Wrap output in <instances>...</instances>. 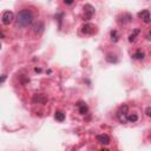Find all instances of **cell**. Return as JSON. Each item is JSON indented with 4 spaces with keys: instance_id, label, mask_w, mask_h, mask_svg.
Listing matches in <instances>:
<instances>
[{
    "instance_id": "4fadbf2b",
    "label": "cell",
    "mask_w": 151,
    "mask_h": 151,
    "mask_svg": "<svg viewBox=\"0 0 151 151\" xmlns=\"http://www.w3.org/2000/svg\"><path fill=\"white\" fill-rule=\"evenodd\" d=\"M5 80H6V76H1V77H0V84L4 83Z\"/></svg>"
},
{
    "instance_id": "7a4b0ae2",
    "label": "cell",
    "mask_w": 151,
    "mask_h": 151,
    "mask_svg": "<svg viewBox=\"0 0 151 151\" xmlns=\"http://www.w3.org/2000/svg\"><path fill=\"white\" fill-rule=\"evenodd\" d=\"M13 19H14L13 12H11V11L4 12V14H3V23H4L5 25H9V24L13 21Z\"/></svg>"
},
{
    "instance_id": "e0dca14e",
    "label": "cell",
    "mask_w": 151,
    "mask_h": 151,
    "mask_svg": "<svg viewBox=\"0 0 151 151\" xmlns=\"http://www.w3.org/2000/svg\"><path fill=\"white\" fill-rule=\"evenodd\" d=\"M0 48H1V44H0Z\"/></svg>"
},
{
    "instance_id": "ba28073f",
    "label": "cell",
    "mask_w": 151,
    "mask_h": 151,
    "mask_svg": "<svg viewBox=\"0 0 151 151\" xmlns=\"http://www.w3.org/2000/svg\"><path fill=\"white\" fill-rule=\"evenodd\" d=\"M126 120H129V122H132V123H135V122H137V120H138V116H137L136 113L129 115V116H128V118H126Z\"/></svg>"
},
{
    "instance_id": "277c9868",
    "label": "cell",
    "mask_w": 151,
    "mask_h": 151,
    "mask_svg": "<svg viewBox=\"0 0 151 151\" xmlns=\"http://www.w3.org/2000/svg\"><path fill=\"white\" fill-rule=\"evenodd\" d=\"M97 140H98L99 143L104 144V145H107V144L110 143V137H109L107 135H105V134H103V135H98V136H97Z\"/></svg>"
},
{
    "instance_id": "9a60e30c",
    "label": "cell",
    "mask_w": 151,
    "mask_h": 151,
    "mask_svg": "<svg viewBox=\"0 0 151 151\" xmlns=\"http://www.w3.org/2000/svg\"><path fill=\"white\" fill-rule=\"evenodd\" d=\"M64 3H65V4H67V5H71V4H73V1H66V0H65Z\"/></svg>"
},
{
    "instance_id": "2e32d148",
    "label": "cell",
    "mask_w": 151,
    "mask_h": 151,
    "mask_svg": "<svg viewBox=\"0 0 151 151\" xmlns=\"http://www.w3.org/2000/svg\"><path fill=\"white\" fill-rule=\"evenodd\" d=\"M100 151H110V150H107V149H104V150H100Z\"/></svg>"
},
{
    "instance_id": "30bf717a",
    "label": "cell",
    "mask_w": 151,
    "mask_h": 151,
    "mask_svg": "<svg viewBox=\"0 0 151 151\" xmlns=\"http://www.w3.org/2000/svg\"><path fill=\"white\" fill-rule=\"evenodd\" d=\"M138 33H139V30H136V31H135V33L130 36V38H129V40H130V42H134V40H135V37H136V34H138Z\"/></svg>"
},
{
    "instance_id": "8fae6325",
    "label": "cell",
    "mask_w": 151,
    "mask_h": 151,
    "mask_svg": "<svg viewBox=\"0 0 151 151\" xmlns=\"http://www.w3.org/2000/svg\"><path fill=\"white\" fill-rule=\"evenodd\" d=\"M111 37H112V40H115V42H117V40H118L117 31H112V32H111Z\"/></svg>"
},
{
    "instance_id": "52a82bcc",
    "label": "cell",
    "mask_w": 151,
    "mask_h": 151,
    "mask_svg": "<svg viewBox=\"0 0 151 151\" xmlns=\"http://www.w3.org/2000/svg\"><path fill=\"white\" fill-rule=\"evenodd\" d=\"M54 117H56L57 120H59V122H64V119H65V115L62 111H57Z\"/></svg>"
},
{
    "instance_id": "5b68a950",
    "label": "cell",
    "mask_w": 151,
    "mask_h": 151,
    "mask_svg": "<svg viewBox=\"0 0 151 151\" xmlns=\"http://www.w3.org/2000/svg\"><path fill=\"white\" fill-rule=\"evenodd\" d=\"M138 17L142 18V19L144 20V23H146V24L150 23V12L148 11V9H144L143 12H140V13L138 14Z\"/></svg>"
},
{
    "instance_id": "5bb4252c",
    "label": "cell",
    "mask_w": 151,
    "mask_h": 151,
    "mask_svg": "<svg viewBox=\"0 0 151 151\" xmlns=\"http://www.w3.org/2000/svg\"><path fill=\"white\" fill-rule=\"evenodd\" d=\"M150 111H151V109L148 107V109H146V116H150Z\"/></svg>"
},
{
    "instance_id": "9c48e42d",
    "label": "cell",
    "mask_w": 151,
    "mask_h": 151,
    "mask_svg": "<svg viewBox=\"0 0 151 151\" xmlns=\"http://www.w3.org/2000/svg\"><path fill=\"white\" fill-rule=\"evenodd\" d=\"M95 26H92V25H85V26H83V32L84 33H92L91 31H90V28H93Z\"/></svg>"
},
{
    "instance_id": "8992f818",
    "label": "cell",
    "mask_w": 151,
    "mask_h": 151,
    "mask_svg": "<svg viewBox=\"0 0 151 151\" xmlns=\"http://www.w3.org/2000/svg\"><path fill=\"white\" fill-rule=\"evenodd\" d=\"M77 106L79 107V112L82 113V115H85V113L87 112V105H86L85 103L78 102V103H77Z\"/></svg>"
},
{
    "instance_id": "6da1fadb",
    "label": "cell",
    "mask_w": 151,
    "mask_h": 151,
    "mask_svg": "<svg viewBox=\"0 0 151 151\" xmlns=\"http://www.w3.org/2000/svg\"><path fill=\"white\" fill-rule=\"evenodd\" d=\"M17 21H18V25L23 26V27L31 25L33 21L32 12L30 11V9H23V11H20L17 15Z\"/></svg>"
},
{
    "instance_id": "3957f363",
    "label": "cell",
    "mask_w": 151,
    "mask_h": 151,
    "mask_svg": "<svg viewBox=\"0 0 151 151\" xmlns=\"http://www.w3.org/2000/svg\"><path fill=\"white\" fill-rule=\"evenodd\" d=\"M84 9H85V13H84V19H85V20H90V19L92 18L93 13H95V8H93L91 5H85Z\"/></svg>"
},
{
    "instance_id": "7c38bea8",
    "label": "cell",
    "mask_w": 151,
    "mask_h": 151,
    "mask_svg": "<svg viewBox=\"0 0 151 151\" xmlns=\"http://www.w3.org/2000/svg\"><path fill=\"white\" fill-rule=\"evenodd\" d=\"M135 58H137V59H143V58H144V53H140V52H137V53L135 54Z\"/></svg>"
}]
</instances>
